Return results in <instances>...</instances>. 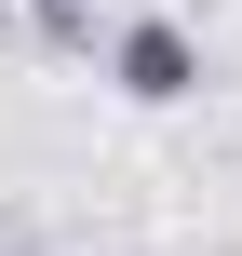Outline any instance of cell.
Instances as JSON below:
<instances>
[{
  "instance_id": "1",
  "label": "cell",
  "mask_w": 242,
  "mask_h": 256,
  "mask_svg": "<svg viewBox=\"0 0 242 256\" xmlns=\"http://www.w3.org/2000/svg\"><path fill=\"white\" fill-rule=\"evenodd\" d=\"M108 81H121L135 108H175V94H202V40H189L175 14H135V27L108 40Z\"/></svg>"
}]
</instances>
